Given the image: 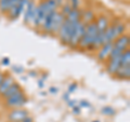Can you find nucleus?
Here are the masks:
<instances>
[{
	"mask_svg": "<svg viewBox=\"0 0 130 122\" xmlns=\"http://www.w3.org/2000/svg\"><path fill=\"white\" fill-rule=\"evenodd\" d=\"M71 8L72 9H78L79 6V0H71Z\"/></svg>",
	"mask_w": 130,
	"mask_h": 122,
	"instance_id": "24",
	"label": "nucleus"
},
{
	"mask_svg": "<svg viewBox=\"0 0 130 122\" xmlns=\"http://www.w3.org/2000/svg\"><path fill=\"white\" fill-rule=\"evenodd\" d=\"M73 112H74L75 115H79V113H80V107L77 106V105H76V106H74V107H73Z\"/></svg>",
	"mask_w": 130,
	"mask_h": 122,
	"instance_id": "27",
	"label": "nucleus"
},
{
	"mask_svg": "<svg viewBox=\"0 0 130 122\" xmlns=\"http://www.w3.org/2000/svg\"><path fill=\"white\" fill-rule=\"evenodd\" d=\"M94 23H95L98 32H104L107 29V27L109 26L108 25V19L105 17V16H100Z\"/></svg>",
	"mask_w": 130,
	"mask_h": 122,
	"instance_id": "14",
	"label": "nucleus"
},
{
	"mask_svg": "<svg viewBox=\"0 0 130 122\" xmlns=\"http://www.w3.org/2000/svg\"><path fill=\"white\" fill-rule=\"evenodd\" d=\"M113 49V42H107L103 44L102 47H101L100 51H99V54H98V58L100 60H105L106 58H108V55L111 53Z\"/></svg>",
	"mask_w": 130,
	"mask_h": 122,
	"instance_id": "10",
	"label": "nucleus"
},
{
	"mask_svg": "<svg viewBox=\"0 0 130 122\" xmlns=\"http://www.w3.org/2000/svg\"><path fill=\"white\" fill-rule=\"evenodd\" d=\"M0 74H1V72H0Z\"/></svg>",
	"mask_w": 130,
	"mask_h": 122,
	"instance_id": "35",
	"label": "nucleus"
},
{
	"mask_svg": "<svg viewBox=\"0 0 130 122\" xmlns=\"http://www.w3.org/2000/svg\"><path fill=\"white\" fill-rule=\"evenodd\" d=\"M92 19H93V12L88 10L83 14V21H81V23L85 24V25H87V24L91 23Z\"/></svg>",
	"mask_w": 130,
	"mask_h": 122,
	"instance_id": "20",
	"label": "nucleus"
},
{
	"mask_svg": "<svg viewBox=\"0 0 130 122\" xmlns=\"http://www.w3.org/2000/svg\"><path fill=\"white\" fill-rule=\"evenodd\" d=\"M21 122H32V119L30 117H27V118H25L23 121H21Z\"/></svg>",
	"mask_w": 130,
	"mask_h": 122,
	"instance_id": "30",
	"label": "nucleus"
},
{
	"mask_svg": "<svg viewBox=\"0 0 130 122\" xmlns=\"http://www.w3.org/2000/svg\"><path fill=\"white\" fill-rule=\"evenodd\" d=\"M56 12H58V10L52 11V12H50V13H48L46 15V18H44V21L42 23V28L46 32H51L52 25H53V19H54V16L56 14Z\"/></svg>",
	"mask_w": 130,
	"mask_h": 122,
	"instance_id": "9",
	"label": "nucleus"
},
{
	"mask_svg": "<svg viewBox=\"0 0 130 122\" xmlns=\"http://www.w3.org/2000/svg\"><path fill=\"white\" fill-rule=\"evenodd\" d=\"M63 98H64V99H66L67 101L70 100V98H68V94H65V95H64V97H63Z\"/></svg>",
	"mask_w": 130,
	"mask_h": 122,
	"instance_id": "33",
	"label": "nucleus"
},
{
	"mask_svg": "<svg viewBox=\"0 0 130 122\" xmlns=\"http://www.w3.org/2000/svg\"><path fill=\"white\" fill-rule=\"evenodd\" d=\"M126 29V25L124 23H117L115 25H113V40H115L124 34Z\"/></svg>",
	"mask_w": 130,
	"mask_h": 122,
	"instance_id": "15",
	"label": "nucleus"
},
{
	"mask_svg": "<svg viewBox=\"0 0 130 122\" xmlns=\"http://www.w3.org/2000/svg\"><path fill=\"white\" fill-rule=\"evenodd\" d=\"M79 107H90V103H88L87 100H81L79 103Z\"/></svg>",
	"mask_w": 130,
	"mask_h": 122,
	"instance_id": "25",
	"label": "nucleus"
},
{
	"mask_svg": "<svg viewBox=\"0 0 130 122\" xmlns=\"http://www.w3.org/2000/svg\"><path fill=\"white\" fill-rule=\"evenodd\" d=\"M10 9V0H0V10L7 12Z\"/></svg>",
	"mask_w": 130,
	"mask_h": 122,
	"instance_id": "22",
	"label": "nucleus"
},
{
	"mask_svg": "<svg viewBox=\"0 0 130 122\" xmlns=\"http://www.w3.org/2000/svg\"><path fill=\"white\" fill-rule=\"evenodd\" d=\"M64 21H65V16L58 11L53 19V25H52V30H51L52 34H58V31L61 28V26H62V24L64 23Z\"/></svg>",
	"mask_w": 130,
	"mask_h": 122,
	"instance_id": "11",
	"label": "nucleus"
},
{
	"mask_svg": "<svg viewBox=\"0 0 130 122\" xmlns=\"http://www.w3.org/2000/svg\"><path fill=\"white\" fill-rule=\"evenodd\" d=\"M129 43H130L129 36L128 35H121L117 39L114 40L113 47L119 49V50H121V51H126L129 47Z\"/></svg>",
	"mask_w": 130,
	"mask_h": 122,
	"instance_id": "8",
	"label": "nucleus"
},
{
	"mask_svg": "<svg viewBox=\"0 0 130 122\" xmlns=\"http://www.w3.org/2000/svg\"><path fill=\"white\" fill-rule=\"evenodd\" d=\"M115 75L118 77V78L128 80L130 78V66H120Z\"/></svg>",
	"mask_w": 130,
	"mask_h": 122,
	"instance_id": "17",
	"label": "nucleus"
},
{
	"mask_svg": "<svg viewBox=\"0 0 130 122\" xmlns=\"http://www.w3.org/2000/svg\"><path fill=\"white\" fill-rule=\"evenodd\" d=\"M30 0H20L18 6L15 7V10L13 12V14L11 15V18H18L19 16H21V14L25 11V8L27 7V5L29 3Z\"/></svg>",
	"mask_w": 130,
	"mask_h": 122,
	"instance_id": "13",
	"label": "nucleus"
},
{
	"mask_svg": "<svg viewBox=\"0 0 130 122\" xmlns=\"http://www.w3.org/2000/svg\"><path fill=\"white\" fill-rule=\"evenodd\" d=\"M35 14H36V5L34 1H29V3L26 7L25 10V15H24V23L25 24H32L34 23V18H35Z\"/></svg>",
	"mask_w": 130,
	"mask_h": 122,
	"instance_id": "7",
	"label": "nucleus"
},
{
	"mask_svg": "<svg viewBox=\"0 0 130 122\" xmlns=\"http://www.w3.org/2000/svg\"><path fill=\"white\" fill-rule=\"evenodd\" d=\"M48 13L47 10V0L42 1L38 7H36V14H35V18H34V25L35 27H40L42 25V23L46 18V15Z\"/></svg>",
	"mask_w": 130,
	"mask_h": 122,
	"instance_id": "4",
	"label": "nucleus"
},
{
	"mask_svg": "<svg viewBox=\"0 0 130 122\" xmlns=\"http://www.w3.org/2000/svg\"><path fill=\"white\" fill-rule=\"evenodd\" d=\"M21 91V85H20L19 83H16V82H14L13 84L11 85V87L8 89V90L3 93L2 94V97L3 98H9L10 96H12V95H14L15 93H18V92H20Z\"/></svg>",
	"mask_w": 130,
	"mask_h": 122,
	"instance_id": "16",
	"label": "nucleus"
},
{
	"mask_svg": "<svg viewBox=\"0 0 130 122\" xmlns=\"http://www.w3.org/2000/svg\"><path fill=\"white\" fill-rule=\"evenodd\" d=\"M80 22V21H79ZM72 24L68 19L65 18L64 23L62 24V26L59 29L58 31V35H59V38L61 40V42L63 44H68L70 42V37H71V29H72Z\"/></svg>",
	"mask_w": 130,
	"mask_h": 122,
	"instance_id": "5",
	"label": "nucleus"
},
{
	"mask_svg": "<svg viewBox=\"0 0 130 122\" xmlns=\"http://www.w3.org/2000/svg\"><path fill=\"white\" fill-rule=\"evenodd\" d=\"M120 56H117V57H114L112 59H109L108 62V66H107V72L109 75H115L118 68L120 67Z\"/></svg>",
	"mask_w": 130,
	"mask_h": 122,
	"instance_id": "12",
	"label": "nucleus"
},
{
	"mask_svg": "<svg viewBox=\"0 0 130 122\" xmlns=\"http://www.w3.org/2000/svg\"><path fill=\"white\" fill-rule=\"evenodd\" d=\"M93 122H99V121H93Z\"/></svg>",
	"mask_w": 130,
	"mask_h": 122,
	"instance_id": "34",
	"label": "nucleus"
},
{
	"mask_svg": "<svg viewBox=\"0 0 130 122\" xmlns=\"http://www.w3.org/2000/svg\"><path fill=\"white\" fill-rule=\"evenodd\" d=\"M28 117V112L25 109H22V108H16V109H13L12 111H10L9 116V120L11 122H21L23 121L25 118Z\"/></svg>",
	"mask_w": 130,
	"mask_h": 122,
	"instance_id": "6",
	"label": "nucleus"
},
{
	"mask_svg": "<svg viewBox=\"0 0 130 122\" xmlns=\"http://www.w3.org/2000/svg\"><path fill=\"white\" fill-rule=\"evenodd\" d=\"M13 83H14V80L12 77H7V78H5V80L0 83V94L2 95Z\"/></svg>",
	"mask_w": 130,
	"mask_h": 122,
	"instance_id": "18",
	"label": "nucleus"
},
{
	"mask_svg": "<svg viewBox=\"0 0 130 122\" xmlns=\"http://www.w3.org/2000/svg\"><path fill=\"white\" fill-rule=\"evenodd\" d=\"M85 28H86V25L81 23V21L72 24L71 37H70V42H68V44H70L71 47L76 48L78 46L81 37H83L85 34Z\"/></svg>",
	"mask_w": 130,
	"mask_h": 122,
	"instance_id": "2",
	"label": "nucleus"
},
{
	"mask_svg": "<svg viewBox=\"0 0 130 122\" xmlns=\"http://www.w3.org/2000/svg\"><path fill=\"white\" fill-rule=\"evenodd\" d=\"M76 88H77V84H76V83L71 84V85H70V88H68V93H73V92L76 90Z\"/></svg>",
	"mask_w": 130,
	"mask_h": 122,
	"instance_id": "26",
	"label": "nucleus"
},
{
	"mask_svg": "<svg viewBox=\"0 0 130 122\" xmlns=\"http://www.w3.org/2000/svg\"><path fill=\"white\" fill-rule=\"evenodd\" d=\"M71 10H72V8H71V6L70 5H64L63 7H62V11H61V13H62L65 17L67 16V14L71 12Z\"/></svg>",
	"mask_w": 130,
	"mask_h": 122,
	"instance_id": "23",
	"label": "nucleus"
},
{
	"mask_svg": "<svg viewBox=\"0 0 130 122\" xmlns=\"http://www.w3.org/2000/svg\"><path fill=\"white\" fill-rule=\"evenodd\" d=\"M101 112L103 113L104 116H114L116 113L115 111V109L112 108V107H109V106H105L102 108V110H101Z\"/></svg>",
	"mask_w": 130,
	"mask_h": 122,
	"instance_id": "21",
	"label": "nucleus"
},
{
	"mask_svg": "<svg viewBox=\"0 0 130 122\" xmlns=\"http://www.w3.org/2000/svg\"><path fill=\"white\" fill-rule=\"evenodd\" d=\"M2 64H3V65H9V58H8V57L3 58V59H2Z\"/></svg>",
	"mask_w": 130,
	"mask_h": 122,
	"instance_id": "29",
	"label": "nucleus"
},
{
	"mask_svg": "<svg viewBox=\"0 0 130 122\" xmlns=\"http://www.w3.org/2000/svg\"><path fill=\"white\" fill-rule=\"evenodd\" d=\"M68 105H70V107H74V106H76V101L74 100V101H73V100H68Z\"/></svg>",
	"mask_w": 130,
	"mask_h": 122,
	"instance_id": "28",
	"label": "nucleus"
},
{
	"mask_svg": "<svg viewBox=\"0 0 130 122\" xmlns=\"http://www.w3.org/2000/svg\"><path fill=\"white\" fill-rule=\"evenodd\" d=\"M5 78H6V77H5V76H3L2 74H0V83H1V82H2V81H3V80H5Z\"/></svg>",
	"mask_w": 130,
	"mask_h": 122,
	"instance_id": "32",
	"label": "nucleus"
},
{
	"mask_svg": "<svg viewBox=\"0 0 130 122\" xmlns=\"http://www.w3.org/2000/svg\"><path fill=\"white\" fill-rule=\"evenodd\" d=\"M50 92H51V93H56V92H58V89H55V88L52 87V88L50 89Z\"/></svg>",
	"mask_w": 130,
	"mask_h": 122,
	"instance_id": "31",
	"label": "nucleus"
},
{
	"mask_svg": "<svg viewBox=\"0 0 130 122\" xmlns=\"http://www.w3.org/2000/svg\"><path fill=\"white\" fill-rule=\"evenodd\" d=\"M120 66H130V51L127 49L120 57Z\"/></svg>",
	"mask_w": 130,
	"mask_h": 122,
	"instance_id": "19",
	"label": "nucleus"
},
{
	"mask_svg": "<svg viewBox=\"0 0 130 122\" xmlns=\"http://www.w3.org/2000/svg\"><path fill=\"white\" fill-rule=\"evenodd\" d=\"M96 34H98V29H96L95 23L91 22L87 24L86 28H85V34L81 37L78 46L81 49H91V46L94 42V39L96 37Z\"/></svg>",
	"mask_w": 130,
	"mask_h": 122,
	"instance_id": "1",
	"label": "nucleus"
},
{
	"mask_svg": "<svg viewBox=\"0 0 130 122\" xmlns=\"http://www.w3.org/2000/svg\"><path fill=\"white\" fill-rule=\"evenodd\" d=\"M26 103H27V98H26L25 94H24L22 91L15 93L14 95H12V96L9 97V98L6 99L7 106L10 107V108H14V109L22 108Z\"/></svg>",
	"mask_w": 130,
	"mask_h": 122,
	"instance_id": "3",
	"label": "nucleus"
}]
</instances>
